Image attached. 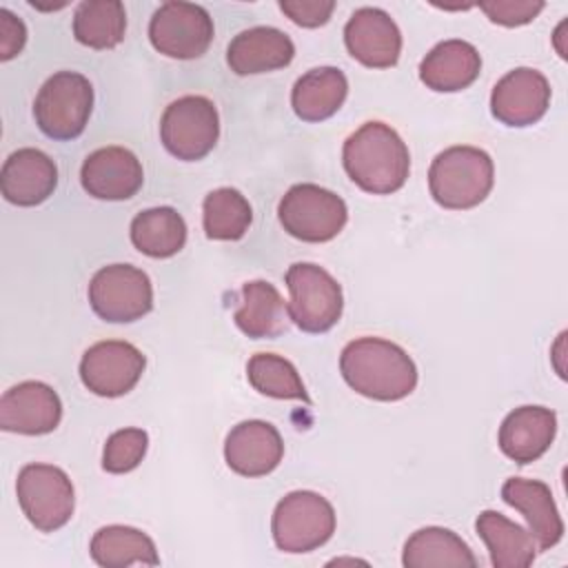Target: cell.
<instances>
[{"mask_svg": "<svg viewBox=\"0 0 568 568\" xmlns=\"http://www.w3.org/2000/svg\"><path fill=\"white\" fill-rule=\"evenodd\" d=\"M93 111V87L78 71L53 73L38 91L33 118L51 140H75L89 124Z\"/></svg>", "mask_w": 568, "mask_h": 568, "instance_id": "obj_4", "label": "cell"}, {"mask_svg": "<svg viewBox=\"0 0 568 568\" xmlns=\"http://www.w3.org/2000/svg\"><path fill=\"white\" fill-rule=\"evenodd\" d=\"M146 357L124 339H104L89 346L80 359L82 384L100 397H122L135 388Z\"/></svg>", "mask_w": 568, "mask_h": 568, "instance_id": "obj_12", "label": "cell"}, {"mask_svg": "<svg viewBox=\"0 0 568 568\" xmlns=\"http://www.w3.org/2000/svg\"><path fill=\"white\" fill-rule=\"evenodd\" d=\"M131 242L149 257L164 260L180 253L186 244V222L173 206H153L131 220Z\"/></svg>", "mask_w": 568, "mask_h": 568, "instance_id": "obj_28", "label": "cell"}, {"mask_svg": "<svg viewBox=\"0 0 568 568\" xmlns=\"http://www.w3.org/2000/svg\"><path fill=\"white\" fill-rule=\"evenodd\" d=\"M475 530L495 568H528L539 552L532 535L497 510H481Z\"/></svg>", "mask_w": 568, "mask_h": 568, "instance_id": "obj_25", "label": "cell"}, {"mask_svg": "<svg viewBox=\"0 0 568 568\" xmlns=\"http://www.w3.org/2000/svg\"><path fill=\"white\" fill-rule=\"evenodd\" d=\"M342 164L362 191L390 195L408 180L410 153L393 126L371 120L346 138Z\"/></svg>", "mask_w": 568, "mask_h": 568, "instance_id": "obj_2", "label": "cell"}, {"mask_svg": "<svg viewBox=\"0 0 568 568\" xmlns=\"http://www.w3.org/2000/svg\"><path fill=\"white\" fill-rule=\"evenodd\" d=\"M481 71L479 51L466 40H444L435 44L419 62V80L439 93L468 89Z\"/></svg>", "mask_w": 568, "mask_h": 568, "instance_id": "obj_22", "label": "cell"}, {"mask_svg": "<svg viewBox=\"0 0 568 568\" xmlns=\"http://www.w3.org/2000/svg\"><path fill=\"white\" fill-rule=\"evenodd\" d=\"M58 166L40 149L24 146L13 151L0 171L2 197L16 206H38L53 195Z\"/></svg>", "mask_w": 568, "mask_h": 568, "instance_id": "obj_18", "label": "cell"}, {"mask_svg": "<svg viewBox=\"0 0 568 568\" xmlns=\"http://www.w3.org/2000/svg\"><path fill=\"white\" fill-rule=\"evenodd\" d=\"M271 532L282 552H311L333 537L335 510L320 493L293 490L277 501L271 519Z\"/></svg>", "mask_w": 568, "mask_h": 568, "instance_id": "obj_6", "label": "cell"}, {"mask_svg": "<svg viewBox=\"0 0 568 568\" xmlns=\"http://www.w3.org/2000/svg\"><path fill=\"white\" fill-rule=\"evenodd\" d=\"M493 158L470 144L444 149L428 169V191L433 200L450 211H466L481 204L493 191Z\"/></svg>", "mask_w": 568, "mask_h": 568, "instance_id": "obj_3", "label": "cell"}, {"mask_svg": "<svg viewBox=\"0 0 568 568\" xmlns=\"http://www.w3.org/2000/svg\"><path fill=\"white\" fill-rule=\"evenodd\" d=\"M339 373L359 395L375 402H397L417 386V366L395 342L357 337L342 348Z\"/></svg>", "mask_w": 568, "mask_h": 568, "instance_id": "obj_1", "label": "cell"}, {"mask_svg": "<svg viewBox=\"0 0 568 568\" xmlns=\"http://www.w3.org/2000/svg\"><path fill=\"white\" fill-rule=\"evenodd\" d=\"M501 499L524 515L528 532L539 550H548L559 544L564 537V521L548 484L539 479L510 477L501 486Z\"/></svg>", "mask_w": 568, "mask_h": 568, "instance_id": "obj_20", "label": "cell"}, {"mask_svg": "<svg viewBox=\"0 0 568 568\" xmlns=\"http://www.w3.org/2000/svg\"><path fill=\"white\" fill-rule=\"evenodd\" d=\"M344 44L364 67L388 69L399 60L402 31L384 9L362 7L344 27Z\"/></svg>", "mask_w": 568, "mask_h": 568, "instance_id": "obj_16", "label": "cell"}, {"mask_svg": "<svg viewBox=\"0 0 568 568\" xmlns=\"http://www.w3.org/2000/svg\"><path fill=\"white\" fill-rule=\"evenodd\" d=\"M546 4L539 0H481L479 9L490 22L501 27H521L532 22Z\"/></svg>", "mask_w": 568, "mask_h": 568, "instance_id": "obj_33", "label": "cell"}, {"mask_svg": "<svg viewBox=\"0 0 568 568\" xmlns=\"http://www.w3.org/2000/svg\"><path fill=\"white\" fill-rule=\"evenodd\" d=\"M402 564L406 568H475L477 557L457 532L426 526L406 539Z\"/></svg>", "mask_w": 568, "mask_h": 568, "instance_id": "obj_26", "label": "cell"}, {"mask_svg": "<svg viewBox=\"0 0 568 568\" xmlns=\"http://www.w3.org/2000/svg\"><path fill=\"white\" fill-rule=\"evenodd\" d=\"M348 93V80L337 67H315L300 75L291 91V106L304 122H322L335 115Z\"/></svg>", "mask_w": 568, "mask_h": 568, "instance_id": "obj_24", "label": "cell"}, {"mask_svg": "<svg viewBox=\"0 0 568 568\" xmlns=\"http://www.w3.org/2000/svg\"><path fill=\"white\" fill-rule=\"evenodd\" d=\"M215 29L209 11L193 2H162L149 22L153 49L166 58L193 60L209 51Z\"/></svg>", "mask_w": 568, "mask_h": 568, "instance_id": "obj_11", "label": "cell"}, {"mask_svg": "<svg viewBox=\"0 0 568 568\" xmlns=\"http://www.w3.org/2000/svg\"><path fill=\"white\" fill-rule=\"evenodd\" d=\"M550 106L548 78L530 67L508 71L490 93V113L506 126H530Z\"/></svg>", "mask_w": 568, "mask_h": 568, "instance_id": "obj_13", "label": "cell"}, {"mask_svg": "<svg viewBox=\"0 0 568 568\" xmlns=\"http://www.w3.org/2000/svg\"><path fill=\"white\" fill-rule=\"evenodd\" d=\"M246 377L248 384L266 397L302 399L311 404V397L297 368L282 355L255 353L246 364Z\"/></svg>", "mask_w": 568, "mask_h": 568, "instance_id": "obj_31", "label": "cell"}, {"mask_svg": "<svg viewBox=\"0 0 568 568\" xmlns=\"http://www.w3.org/2000/svg\"><path fill=\"white\" fill-rule=\"evenodd\" d=\"M27 42L24 22L9 9H0V60L7 62L16 58Z\"/></svg>", "mask_w": 568, "mask_h": 568, "instance_id": "obj_35", "label": "cell"}, {"mask_svg": "<svg viewBox=\"0 0 568 568\" xmlns=\"http://www.w3.org/2000/svg\"><path fill=\"white\" fill-rule=\"evenodd\" d=\"M89 552L91 559L102 568H126L133 564L160 566V555L153 539L142 530L122 524H111L95 530Z\"/></svg>", "mask_w": 568, "mask_h": 568, "instance_id": "obj_27", "label": "cell"}, {"mask_svg": "<svg viewBox=\"0 0 568 568\" xmlns=\"http://www.w3.org/2000/svg\"><path fill=\"white\" fill-rule=\"evenodd\" d=\"M16 495L24 517L40 532L62 528L75 508V490L69 475L53 464H27L16 479Z\"/></svg>", "mask_w": 568, "mask_h": 568, "instance_id": "obj_9", "label": "cell"}, {"mask_svg": "<svg viewBox=\"0 0 568 568\" xmlns=\"http://www.w3.org/2000/svg\"><path fill=\"white\" fill-rule=\"evenodd\" d=\"M80 184L95 200H129L144 184L142 162L124 146L95 149L82 162Z\"/></svg>", "mask_w": 568, "mask_h": 568, "instance_id": "obj_15", "label": "cell"}, {"mask_svg": "<svg viewBox=\"0 0 568 568\" xmlns=\"http://www.w3.org/2000/svg\"><path fill=\"white\" fill-rule=\"evenodd\" d=\"M89 304L100 320L129 324L151 313L153 286L142 268L131 264H109L91 277Z\"/></svg>", "mask_w": 568, "mask_h": 568, "instance_id": "obj_10", "label": "cell"}, {"mask_svg": "<svg viewBox=\"0 0 568 568\" xmlns=\"http://www.w3.org/2000/svg\"><path fill=\"white\" fill-rule=\"evenodd\" d=\"M282 457L284 442L271 422L244 419L235 424L226 435V466L242 477H264L280 466Z\"/></svg>", "mask_w": 568, "mask_h": 568, "instance_id": "obj_17", "label": "cell"}, {"mask_svg": "<svg viewBox=\"0 0 568 568\" xmlns=\"http://www.w3.org/2000/svg\"><path fill=\"white\" fill-rule=\"evenodd\" d=\"M277 217L282 229L302 242L322 244L342 233L348 220L346 202L311 182L293 184L277 204Z\"/></svg>", "mask_w": 568, "mask_h": 568, "instance_id": "obj_5", "label": "cell"}, {"mask_svg": "<svg viewBox=\"0 0 568 568\" xmlns=\"http://www.w3.org/2000/svg\"><path fill=\"white\" fill-rule=\"evenodd\" d=\"M557 435V415L546 406H519L499 426V448L515 464L537 462Z\"/></svg>", "mask_w": 568, "mask_h": 568, "instance_id": "obj_19", "label": "cell"}, {"mask_svg": "<svg viewBox=\"0 0 568 568\" xmlns=\"http://www.w3.org/2000/svg\"><path fill=\"white\" fill-rule=\"evenodd\" d=\"M149 448V435L142 428H120L109 435L102 450V468L111 475H124L140 466Z\"/></svg>", "mask_w": 568, "mask_h": 568, "instance_id": "obj_32", "label": "cell"}, {"mask_svg": "<svg viewBox=\"0 0 568 568\" xmlns=\"http://www.w3.org/2000/svg\"><path fill=\"white\" fill-rule=\"evenodd\" d=\"M288 315L304 333L331 331L344 308L339 282L322 266L311 262H295L286 271Z\"/></svg>", "mask_w": 568, "mask_h": 568, "instance_id": "obj_7", "label": "cell"}, {"mask_svg": "<svg viewBox=\"0 0 568 568\" xmlns=\"http://www.w3.org/2000/svg\"><path fill=\"white\" fill-rule=\"evenodd\" d=\"M293 55V40L275 27L244 29L233 36L226 49V62L235 75H255L284 69L291 64Z\"/></svg>", "mask_w": 568, "mask_h": 568, "instance_id": "obj_21", "label": "cell"}, {"mask_svg": "<svg viewBox=\"0 0 568 568\" xmlns=\"http://www.w3.org/2000/svg\"><path fill=\"white\" fill-rule=\"evenodd\" d=\"M280 9L297 27L315 29L331 20L335 11L333 0H280Z\"/></svg>", "mask_w": 568, "mask_h": 568, "instance_id": "obj_34", "label": "cell"}, {"mask_svg": "<svg viewBox=\"0 0 568 568\" xmlns=\"http://www.w3.org/2000/svg\"><path fill=\"white\" fill-rule=\"evenodd\" d=\"M62 419V402L58 393L38 379H27L0 397V428L20 435H47Z\"/></svg>", "mask_w": 568, "mask_h": 568, "instance_id": "obj_14", "label": "cell"}, {"mask_svg": "<svg viewBox=\"0 0 568 568\" xmlns=\"http://www.w3.org/2000/svg\"><path fill=\"white\" fill-rule=\"evenodd\" d=\"M126 11L120 0H84L73 13V38L89 49H113L124 40Z\"/></svg>", "mask_w": 568, "mask_h": 568, "instance_id": "obj_29", "label": "cell"}, {"mask_svg": "<svg viewBox=\"0 0 568 568\" xmlns=\"http://www.w3.org/2000/svg\"><path fill=\"white\" fill-rule=\"evenodd\" d=\"M253 222L248 200L231 186H220L206 193L202 202V226L209 240L235 242L242 240Z\"/></svg>", "mask_w": 568, "mask_h": 568, "instance_id": "obj_30", "label": "cell"}, {"mask_svg": "<svg viewBox=\"0 0 568 568\" xmlns=\"http://www.w3.org/2000/svg\"><path fill=\"white\" fill-rule=\"evenodd\" d=\"M220 138V115L213 100L204 95H182L173 100L160 118V140L164 149L184 162L206 158Z\"/></svg>", "mask_w": 568, "mask_h": 568, "instance_id": "obj_8", "label": "cell"}, {"mask_svg": "<svg viewBox=\"0 0 568 568\" xmlns=\"http://www.w3.org/2000/svg\"><path fill=\"white\" fill-rule=\"evenodd\" d=\"M240 306L233 315L237 328L251 339L277 337L288 328V304L266 280L246 282L240 291Z\"/></svg>", "mask_w": 568, "mask_h": 568, "instance_id": "obj_23", "label": "cell"}]
</instances>
